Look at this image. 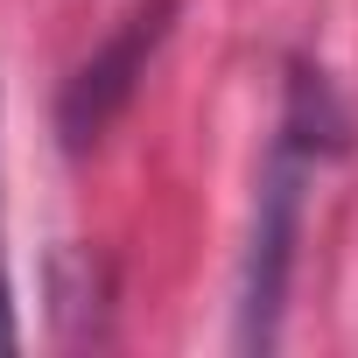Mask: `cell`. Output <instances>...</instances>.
<instances>
[{
	"mask_svg": "<svg viewBox=\"0 0 358 358\" xmlns=\"http://www.w3.org/2000/svg\"><path fill=\"white\" fill-rule=\"evenodd\" d=\"M337 148V106L330 85L295 71L288 85V113L260 176V218H253V253H246V323L239 344H274V316L288 295V260H295V232H302V183L316 176V155Z\"/></svg>",
	"mask_w": 358,
	"mask_h": 358,
	"instance_id": "cell-1",
	"label": "cell"
},
{
	"mask_svg": "<svg viewBox=\"0 0 358 358\" xmlns=\"http://www.w3.org/2000/svg\"><path fill=\"white\" fill-rule=\"evenodd\" d=\"M169 15H176V0H141V8L127 15V29H120V36H113L78 78H71V92H64V106H57V127H64L71 148L99 141V134L113 127V113L134 99V85H141L155 43L169 36Z\"/></svg>",
	"mask_w": 358,
	"mask_h": 358,
	"instance_id": "cell-2",
	"label": "cell"
},
{
	"mask_svg": "<svg viewBox=\"0 0 358 358\" xmlns=\"http://www.w3.org/2000/svg\"><path fill=\"white\" fill-rule=\"evenodd\" d=\"M15 302H8V267H0V351H15Z\"/></svg>",
	"mask_w": 358,
	"mask_h": 358,
	"instance_id": "cell-3",
	"label": "cell"
}]
</instances>
